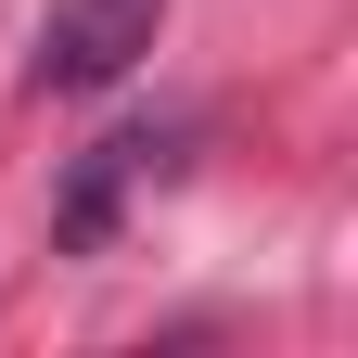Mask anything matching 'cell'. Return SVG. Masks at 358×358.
I'll return each instance as SVG.
<instances>
[{"mask_svg":"<svg viewBox=\"0 0 358 358\" xmlns=\"http://www.w3.org/2000/svg\"><path fill=\"white\" fill-rule=\"evenodd\" d=\"M154 154H166V141H141V128H115V141H103V154H90V166L64 179V205H52V231H64V243H103V217H115V192H128V179H141Z\"/></svg>","mask_w":358,"mask_h":358,"instance_id":"2","label":"cell"},{"mask_svg":"<svg viewBox=\"0 0 358 358\" xmlns=\"http://www.w3.org/2000/svg\"><path fill=\"white\" fill-rule=\"evenodd\" d=\"M154 26H166V0H52V13H38V64H26V90L90 103V90H115L128 64L154 52Z\"/></svg>","mask_w":358,"mask_h":358,"instance_id":"1","label":"cell"}]
</instances>
